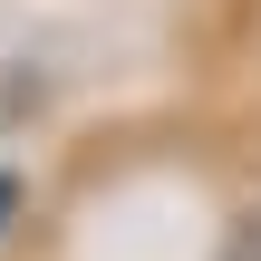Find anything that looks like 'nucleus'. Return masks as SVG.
I'll return each mask as SVG.
<instances>
[{
	"mask_svg": "<svg viewBox=\"0 0 261 261\" xmlns=\"http://www.w3.org/2000/svg\"><path fill=\"white\" fill-rule=\"evenodd\" d=\"M10 203H19V184H10V174H0V223H10Z\"/></svg>",
	"mask_w": 261,
	"mask_h": 261,
	"instance_id": "1",
	"label": "nucleus"
}]
</instances>
